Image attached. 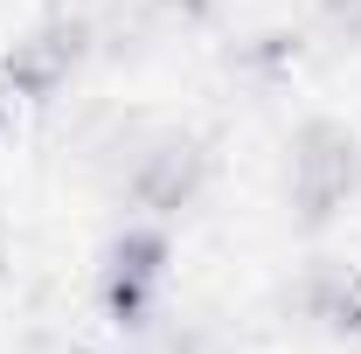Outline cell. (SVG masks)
<instances>
[{
  "instance_id": "cell-8",
  "label": "cell",
  "mask_w": 361,
  "mask_h": 354,
  "mask_svg": "<svg viewBox=\"0 0 361 354\" xmlns=\"http://www.w3.org/2000/svg\"><path fill=\"white\" fill-rule=\"evenodd\" d=\"M167 21H180V28H202V21H216V7L223 0H153Z\"/></svg>"
},
{
  "instance_id": "cell-1",
  "label": "cell",
  "mask_w": 361,
  "mask_h": 354,
  "mask_svg": "<svg viewBox=\"0 0 361 354\" xmlns=\"http://www.w3.org/2000/svg\"><path fill=\"white\" fill-rule=\"evenodd\" d=\"M361 195V133L341 118H306L285 139V202L299 229H326L348 216V202Z\"/></svg>"
},
{
  "instance_id": "cell-9",
  "label": "cell",
  "mask_w": 361,
  "mask_h": 354,
  "mask_svg": "<svg viewBox=\"0 0 361 354\" xmlns=\"http://www.w3.org/2000/svg\"><path fill=\"white\" fill-rule=\"evenodd\" d=\"M139 354H202V348H195V341H146Z\"/></svg>"
},
{
  "instance_id": "cell-6",
  "label": "cell",
  "mask_w": 361,
  "mask_h": 354,
  "mask_svg": "<svg viewBox=\"0 0 361 354\" xmlns=\"http://www.w3.org/2000/svg\"><path fill=\"white\" fill-rule=\"evenodd\" d=\"M236 70H257V77H292L299 70V35H285V28H271V35H250V42L236 49Z\"/></svg>"
},
{
  "instance_id": "cell-2",
  "label": "cell",
  "mask_w": 361,
  "mask_h": 354,
  "mask_svg": "<svg viewBox=\"0 0 361 354\" xmlns=\"http://www.w3.org/2000/svg\"><path fill=\"white\" fill-rule=\"evenodd\" d=\"M167 264H174V236L167 222L133 216L126 229H111V243L97 250V312L118 326V334H146L153 312H160V292H167Z\"/></svg>"
},
{
  "instance_id": "cell-7",
  "label": "cell",
  "mask_w": 361,
  "mask_h": 354,
  "mask_svg": "<svg viewBox=\"0 0 361 354\" xmlns=\"http://www.w3.org/2000/svg\"><path fill=\"white\" fill-rule=\"evenodd\" d=\"M313 35L326 49H361V0H313Z\"/></svg>"
},
{
  "instance_id": "cell-10",
  "label": "cell",
  "mask_w": 361,
  "mask_h": 354,
  "mask_svg": "<svg viewBox=\"0 0 361 354\" xmlns=\"http://www.w3.org/2000/svg\"><path fill=\"white\" fill-rule=\"evenodd\" d=\"M7 118H14V97H7V84H0V133H7Z\"/></svg>"
},
{
  "instance_id": "cell-4",
  "label": "cell",
  "mask_w": 361,
  "mask_h": 354,
  "mask_svg": "<svg viewBox=\"0 0 361 354\" xmlns=\"http://www.w3.org/2000/svg\"><path fill=\"white\" fill-rule=\"evenodd\" d=\"M209 188V139L202 133H180V126H160L133 146L126 160V202L153 222H174L202 202Z\"/></svg>"
},
{
  "instance_id": "cell-3",
  "label": "cell",
  "mask_w": 361,
  "mask_h": 354,
  "mask_svg": "<svg viewBox=\"0 0 361 354\" xmlns=\"http://www.w3.org/2000/svg\"><path fill=\"white\" fill-rule=\"evenodd\" d=\"M90 56V14L77 7H49L42 21H28L7 56H0V84L14 104H56L63 90L77 84V70H84Z\"/></svg>"
},
{
  "instance_id": "cell-5",
  "label": "cell",
  "mask_w": 361,
  "mask_h": 354,
  "mask_svg": "<svg viewBox=\"0 0 361 354\" xmlns=\"http://www.w3.org/2000/svg\"><path fill=\"white\" fill-rule=\"evenodd\" d=\"M292 312L326 341H361V264L355 257H313L292 285Z\"/></svg>"
}]
</instances>
